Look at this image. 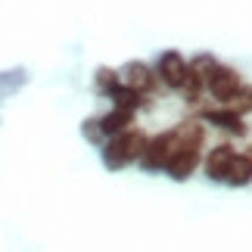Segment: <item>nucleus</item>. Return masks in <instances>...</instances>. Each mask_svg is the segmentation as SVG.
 <instances>
[{"label": "nucleus", "instance_id": "nucleus-1", "mask_svg": "<svg viewBox=\"0 0 252 252\" xmlns=\"http://www.w3.org/2000/svg\"><path fill=\"white\" fill-rule=\"evenodd\" d=\"M143 147H147V134L143 131H122V134H112L103 159H106L109 168H122V165H128V162L140 159Z\"/></svg>", "mask_w": 252, "mask_h": 252}, {"label": "nucleus", "instance_id": "nucleus-2", "mask_svg": "<svg viewBox=\"0 0 252 252\" xmlns=\"http://www.w3.org/2000/svg\"><path fill=\"white\" fill-rule=\"evenodd\" d=\"M206 87L215 100L230 103L240 94V75L234 69H227V65H212V72L206 75Z\"/></svg>", "mask_w": 252, "mask_h": 252}, {"label": "nucleus", "instance_id": "nucleus-3", "mask_svg": "<svg viewBox=\"0 0 252 252\" xmlns=\"http://www.w3.org/2000/svg\"><path fill=\"white\" fill-rule=\"evenodd\" d=\"M199 147L202 143H181L178 153L168 159V174L174 181H184V178H190L193 168H196V162H199Z\"/></svg>", "mask_w": 252, "mask_h": 252}, {"label": "nucleus", "instance_id": "nucleus-4", "mask_svg": "<svg viewBox=\"0 0 252 252\" xmlns=\"http://www.w3.org/2000/svg\"><path fill=\"white\" fill-rule=\"evenodd\" d=\"M156 72H159V78L165 81L168 87H181L184 78H187V63H184V56L178 50H168V53L159 56Z\"/></svg>", "mask_w": 252, "mask_h": 252}, {"label": "nucleus", "instance_id": "nucleus-5", "mask_svg": "<svg viewBox=\"0 0 252 252\" xmlns=\"http://www.w3.org/2000/svg\"><path fill=\"white\" fill-rule=\"evenodd\" d=\"M125 87H131V91H137L143 96V94H150L153 87H156V75H153L143 63H131V65H125Z\"/></svg>", "mask_w": 252, "mask_h": 252}, {"label": "nucleus", "instance_id": "nucleus-6", "mask_svg": "<svg viewBox=\"0 0 252 252\" xmlns=\"http://www.w3.org/2000/svg\"><path fill=\"white\" fill-rule=\"evenodd\" d=\"M237 156V150L234 147H227V143H221V147L212 150V156L206 159V171H209V178L212 181H224V171L230 165V159Z\"/></svg>", "mask_w": 252, "mask_h": 252}, {"label": "nucleus", "instance_id": "nucleus-7", "mask_svg": "<svg viewBox=\"0 0 252 252\" xmlns=\"http://www.w3.org/2000/svg\"><path fill=\"white\" fill-rule=\"evenodd\" d=\"M206 122L218 125V128H224V131H234V134H243V131H246L243 115H240L237 109H215V112H206Z\"/></svg>", "mask_w": 252, "mask_h": 252}, {"label": "nucleus", "instance_id": "nucleus-8", "mask_svg": "<svg viewBox=\"0 0 252 252\" xmlns=\"http://www.w3.org/2000/svg\"><path fill=\"white\" fill-rule=\"evenodd\" d=\"M249 174H252V162H249V156L243 153V156H234V159H230V165L224 171V181L234 184V187H243V184H249Z\"/></svg>", "mask_w": 252, "mask_h": 252}, {"label": "nucleus", "instance_id": "nucleus-9", "mask_svg": "<svg viewBox=\"0 0 252 252\" xmlns=\"http://www.w3.org/2000/svg\"><path fill=\"white\" fill-rule=\"evenodd\" d=\"M96 125H100L103 134H122V131H128V125H131V112L128 109H112L109 115H103Z\"/></svg>", "mask_w": 252, "mask_h": 252}, {"label": "nucleus", "instance_id": "nucleus-10", "mask_svg": "<svg viewBox=\"0 0 252 252\" xmlns=\"http://www.w3.org/2000/svg\"><path fill=\"white\" fill-rule=\"evenodd\" d=\"M109 96L115 100V109H128V112H134V109L143 103L137 91H131V87H122V84H115L112 91H109Z\"/></svg>", "mask_w": 252, "mask_h": 252}, {"label": "nucleus", "instance_id": "nucleus-11", "mask_svg": "<svg viewBox=\"0 0 252 252\" xmlns=\"http://www.w3.org/2000/svg\"><path fill=\"white\" fill-rule=\"evenodd\" d=\"M115 84H119V75H115V72H109V69H100V72H96V87H100L103 94H109Z\"/></svg>", "mask_w": 252, "mask_h": 252}]
</instances>
